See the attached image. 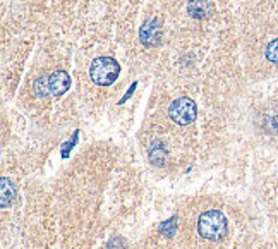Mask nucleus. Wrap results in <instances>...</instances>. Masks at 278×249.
Masks as SVG:
<instances>
[{
    "label": "nucleus",
    "instance_id": "nucleus-10",
    "mask_svg": "<svg viewBox=\"0 0 278 249\" xmlns=\"http://www.w3.org/2000/svg\"><path fill=\"white\" fill-rule=\"evenodd\" d=\"M266 59L273 64H278V38L270 41L268 46H266Z\"/></svg>",
    "mask_w": 278,
    "mask_h": 249
},
{
    "label": "nucleus",
    "instance_id": "nucleus-9",
    "mask_svg": "<svg viewBox=\"0 0 278 249\" xmlns=\"http://www.w3.org/2000/svg\"><path fill=\"white\" fill-rule=\"evenodd\" d=\"M165 157H167V151L163 150V146L161 145H153L151 148H149V160H151V163H154V165H161V163L165 162Z\"/></svg>",
    "mask_w": 278,
    "mask_h": 249
},
{
    "label": "nucleus",
    "instance_id": "nucleus-1",
    "mask_svg": "<svg viewBox=\"0 0 278 249\" xmlns=\"http://www.w3.org/2000/svg\"><path fill=\"white\" fill-rule=\"evenodd\" d=\"M229 224L222 212L218 210H210L204 212L198 220V232L203 239L206 241H220L227 236Z\"/></svg>",
    "mask_w": 278,
    "mask_h": 249
},
{
    "label": "nucleus",
    "instance_id": "nucleus-3",
    "mask_svg": "<svg viewBox=\"0 0 278 249\" xmlns=\"http://www.w3.org/2000/svg\"><path fill=\"white\" fill-rule=\"evenodd\" d=\"M168 115L179 126H189L198 117V107L191 98H177L173 100L172 105L168 107Z\"/></svg>",
    "mask_w": 278,
    "mask_h": 249
},
{
    "label": "nucleus",
    "instance_id": "nucleus-8",
    "mask_svg": "<svg viewBox=\"0 0 278 249\" xmlns=\"http://www.w3.org/2000/svg\"><path fill=\"white\" fill-rule=\"evenodd\" d=\"M33 93L38 96V98H46V96L52 93V88H50V76L38 77V79L33 83Z\"/></svg>",
    "mask_w": 278,
    "mask_h": 249
},
{
    "label": "nucleus",
    "instance_id": "nucleus-4",
    "mask_svg": "<svg viewBox=\"0 0 278 249\" xmlns=\"http://www.w3.org/2000/svg\"><path fill=\"white\" fill-rule=\"evenodd\" d=\"M139 38L146 46H154L156 43H160L161 38V29H160V22L158 19H148V21L142 24L141 31H139Z\"/></svg>",
    "mask_w": 278,
    "mask_h": 249
},
{
    "label": "nucleus",
    "instance_id": "nucleus-6",
    "mask_svg": "<svg viewBox=\"0 0 278 249\" xmlns=\"http://www.w3.org/2000/svg\"><path fill=\"white\" fill-rule=\"evenodd\" d=\"M187 12L194 19H204L213 12V5L210 0H189Z\"/></svg>",
    "mask_w": 278,
    "mask_h": 249
},
{
    "label": "nucleus",
    "instance_id": "nucleus-2",
    "mask_svg": "<svg viewBox=\"0 0 278 249\" xmlns=\"http://www.w3.org/2000/svg\"><path fill=\"white\" fill-rule=\"evenodd\" d=\"M121 72V65L112 57H96L91 62L90 67V77L95 84L98 86H108L119 77Z\"/></svg>",
    "mask_w": 278,
    "mask_h": 249
},
{
    "label": "nucleus",
    "instance_id": "nucleus-7",
    "mask_svg": "<svg viewBox=\"0 0 278 249\" xmlns=\"http://www.w3.org/2000/svg\"><path fill=\"white\" fill-rule=\"evenodd\" d=\"M0 186H2V208H7V206L12 203V200L15 196V188H14L12 181H9L7 177H2Z\"/></svg>",
    "mask_w": 278,
    "mask_h": 249
},
{
    "label": "nucleus",
    "instance_id": "nucleus-5",
    "mask_svg": "<svg viewBox=\"0 0 278 249\" xmlns=\"http://www.w3.org/2000/svg\"><path fill=\"white\" fill-rule=\"evenodd\" d=\"M71 86V77L65 71H53L50 74V88H52V93L55 96L64 95L65 91Z\"/></svg>",
    "mask_w": 278,
    "mask_h": 249
}]
</instances>
